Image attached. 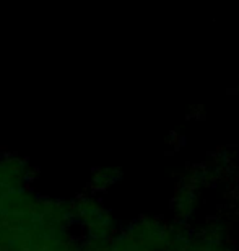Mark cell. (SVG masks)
Instances as JSON below:
<instances>
[{"mask_svg":"<svg viewBox=\"0 0 239 251\" xmlns=\"http://www.w3.org/2000/svg\"><path fill=\"white\" fill-rule=\"evenodd\" d=\"M104 251H147V250L133 242L126 232H121V233H116L109 240Z\"/></svg>","mask_w":239,"mask_h":251,"instance_id":"4","label":"cell"},{"mask_svg":"<svg viewBox=\"0 0 239 251\" xmlns=\"http://www.w3.org/2000/svg\"><path fill=\"white\" fill-rule=\"evenodd\" d=\"M121 176H122L121 168L116 167L96 168L91 175V179H89V188H91L93 193H103V191L114 186L121 179Z\"/></svg>","mask_w":239,"mask_h":251,"instance_id":"3","label":"cell"},{"mask_svg":"<svg viewBox=\"0 0 239 251\" xmlns=\"http://www.w3.org/2000/svg\"><path fill=\"white\" fill-rule=\"evenodd\" d=\"M70 209L73 225L82 228L83 240L108 243L117 233L116 217L93 193L78 194L70 201Z\"/></svg>","mask_w":239,"mask_h":251,"instance_id":"1","label":"cell"},{"mask_svg":"<svg viewBox=\"0 0 239 251\" xmlns=\"http://www.w3.org/2000/svg\"><path fill=\"white\" fill-rule=\"evenodd\" d=\"M36 178V168L26 158L15 153L0 155V199L28 189Z\"/></svg>","mask_w":239,"mask_h":251,"instance_id":"2","label":"cell"}]
</instances>
